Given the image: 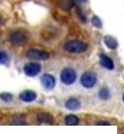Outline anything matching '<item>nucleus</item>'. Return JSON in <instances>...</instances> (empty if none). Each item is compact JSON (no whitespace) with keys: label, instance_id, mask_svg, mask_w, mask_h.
Returning a JSON list of instances; mask_svg holds the SVG:
<instances>
[{"label":"nucleus","instance_id":"obj_15","mask_svg":"<svg viewBox=\"0 0 124 134\" xmlns=\"http://www.w3.org/2000/svg\"><path fill=\"white\" fill-rule=\"evenodd\" d=\"M8 62H10V55L6 51L0 50V64H2V65H7Z\"/></svg>","mask_w":124,"mask_h":134},{"label":"nucleus","instance_id":"obj_14","mask_svg":"<svg viewBox=\"0 0 124 134\" xmlns=\"http://www.w3.org/2000/svg\"><path fill=\"white\" fill-rule=\"evenodd\" d=\"M98 97L101 98L102 101H108V100H110L112 94H110V90H109V87H102L101 90H99V93H98Z\"/></svg>","mask_w":124,"mask_h":134},{"label":"nucleus","instance_id":"obj_4","mask_svg":"<svg viewBox=\"0 0 124 134\" xmlns=\"http://www.w3.org/2000/svg\"><path fill=\"white\" fill-rule=\"evenodd\" d=\"M98 83V75L94 71H86L80 76V84L84 88H92Z\"/></svg>","mask_w":124,"mask_h":134},{"label":"nucleus","instance_id":"obj_9","mask_svg":"<svg viewBox=\"0 0 124 134\" xmlns=\"http://www.w3.org/2000/svg\"><path fill=\"white\" fill-rule=\"evenodd\" d=\"M18 98L22 102H33L37 98V94L34 93L33 90H23L22 93H19Z\"/></svg>","mask_w":124,"mask_h":134},{"label":"nucleus","instance_id":"obj_5","mask_svg":"<svg viewBox=\"0 0 124 134\" xmlns=\"http://www.w3.org/2000/svg\"><path fill=\"white\" fill-rule=\"evenodd\" d=\"M26 57L29 59H33V61H46V59L50 58V53L43 50V48L33 47V48H29L26 51Z\"/></svg>","mask_w":124,"mask_h":134},{"label":"nucleus","instance_id":"obj_22","mask_svg":"<svg viewBox=\"0 0 124 134\" xmlns=\"http://www.w3.org/2000/svg\"><path fill=\"white\" fill-rule=\"evenodd\" d=\"M80 2H87V0H80Z\"/></svg>","mask_w":124,"mask_h":134},{"label":"nucleus","instance_id":"obj_10","mask_svg":"<svg viewBox=\"0 0 124 134\" xmlns=\"http://www.w3.org/2000/svg\"><path fill=\"white\" fill-rule=\"evenodd\" d=\"M99 64H101V66H103L105 69H109V71H113V69H115V62H113V59L110 57L105 55V54H101V55H99Z\"/></svg>","mask_w":124,"mask_h":134},{"label":"nucleus","instance_id":"obj_19","mask_svg":"<svg viewBox=\"0 0 124 134\" xmlns=\"http://www.w3.org/2000/svg\"><path fill=\"white\" fill-rule=\"evenodd\" d=\"M97 125H99V126H109V123L108 122H98Z\"/></svg>","mask_w":124,"mask_h":134},{"label":"nucleus","instance_id":"obj_1","mask_svg":"<svg viewBox=\"0 0 124 134\" xmlns=\"http://www.w3.org/2000/svg\"><path fill=\"white\" fill-rule=\"evenodd\" d=\"M62 48L63 51L70 54H80L87 50V43L83 40H79V39H69V40L63 43Z\"/></svg>","mask_w":124,"mask_h":134},{"label":"nucleus","instance_id":"obj_7","mask_svg":"<svg viewBox=\"0 0 124 134\" xmlns=\"http://www.w3.org/2000/svg\"><path fill=\"white\" fill-rule=\"evenodd\" d=\"M40 83L44 90H52L54 87H55V77H54L51 73H44V75H42L40 77Z\"/></svg>","mask_w":124,"mask_h":134},{"label":"nucleus","instance_id":"obj_8","mask_svg":"<svg viewBox=\"0 0 124 134\" xmlns=\"http://www.w3.org/2000/svg\"><path fill=\"white\" fill-rule=\"evenodd\" d=\"M63 107H65V109H68V111H79V109L81 108V101L76 97H70L65 101Z\"/></svg>","mask_w":124,"mask_h":134},{"label":"nucleus","instance_id":"obj_13","mask_svg":"<svg viewBox=\"0 0 124 134\" xmlns=\"http://www.w3.org/2000/svg\"><path fill=\"white\" fill-rule=\"evenodd\" d=\"M103 43H105V46L108 48H110V50H116L117 48V40L113 36H105L103 37Z\"/></svg>","mask_w":124,"mask_h":134},{"label":"nucleus","instance_id":"obj_2","mask_svg":"<svg viewBox=\"0 0 124 134\" xmlns=\"http://www.w3.org/2000/svg\"><path fill=\"white\" fill-rule=\"evenodd\" d=\"M59 80L63 86H72V84L76 83L77 80V72L76 69L72 68V66H66L63 68L61 73H59Z\"/></svg>","mask_w":124,"mask_h":134},{"label":"nucleus","instance_id":"obj_21","mask_svg":"<svg viewBox=\"0 0 124 134\" xmlns=\"http://www.w3.org/2000/svg\"><path fill=\"white\" fill-rule=\"evenodd\" d=\"M123 102H124V93H123Z\"/></svg>","mask_w":124,"mask_h":134},{"label":"nucleus","instance_id":"obj_12","mask_svg":"<svg viewBox=\"0 0 124 134\" xmlns=\"http://www.w3.org/2000/svg\"><path fill=\"white\" fill-rule=\"evenodd\" d=\"M63 123L66 126H77L80 123V119H79L76 115H66L63 118Z\"/></svg>","mask_w":124,"mask_h":134},{"label":"nucleus","instance_id":"obj_16","mask_svg":"<svg viewBox=\"0 0 124 134\" xmlns=\"http://www.w3.org/2000/svg\"><path fill=\"white\" fill-rule=\"evenodd\" d=\"M59 6H61L62 10H70L73 7V2H72V0H62Z\"/></svg>","mask_w":124,"mask_h":134},{"label":"nucleus","instance_id":"obj_20","mask_svg":"<svg viewBox=\"0 0 124 134\" xmlns=\"http://www.w3.org/2000/svg\"><path fill=\"white\" fill-rule=\"evenodd\" d=\"M2 24H3V18L0 17V25H2Z\"/></svg>","mask_w":124,"mask_h":134},{"label":"nucleus","instance_id":"obj_6","mask_svg":"<svg viewBox=\"0 0 124 134\" xmlns=\"http://www.w3.org/2000/svg\"><path fill=\"white\" fill-rule=\"evenodd\" d=\"M40 72H42V65L37 61H32L23 65V73L26 76L33 77V76H37Z\"/></svg>","mask_w":124,"mask_h":134},{"label":"nucleus","instance_id":"obj_11","mask_svg":"<svg viewBox=\"0 0 124 134\" xmlns=\"http://www.w3.org/2000/svg\"><path fill=\"white\" fill-rule=\"evenodd\" d=\"M36 119L39 123H52L54 122V118L51 113H47V112H40L36 115Z\"/></svg>","mask_w":124,"mask_h":134},{"label":"nucleus","instance_id":"obj_17","mask_svg":"<svg viewBox=\"0 0 124 134\" xmlns=\"http://www.w3.org/2000/svg\"><path fill=\"white\" fill-rule=\"evenodd\" d=\"M13 98H14V96L11 93H2V94H0V100H2V101L10 102V101H13Z\"/></svg>","mask_w":124,"mask_h":134},{"label":"nucleus","instance_id":"obj_18","mask_svg":"<svg viewBox=\"0 0 124 134\" xmlns=\"http://www.w3.org/2000/svg\"><path fill=\"white\" fill-rule=\"evenodd\" d=\"M92 25L95 26V28H98V29H101V28H102V22H101V19H99L97 15H94V17H92Z\"/></svg>","mask_w":124,"mask_h":134},{"label":"nucleus","instance_id":"obj_3","mask_svg":"<svg viewBox=\"0 0 124 134\" xmlns=\"http://www.w3.org/2000/svg\"><path fill=\"white\" fill-rule=\"evenodd\" d=\"M28 40H29V33L23 29H15L8 35V42L13 46H23Z\"/></svg>","mask_w":124,"mask_h":134}]
</instances>
